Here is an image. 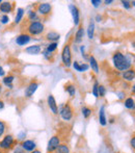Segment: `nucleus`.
<instances>
[{"mask_svg":"<svg viewBox=\"0 0 135 153\" xmlns=\"http://www.w3.org/2000/svg\"><path fill=\"white\" fill-rule=\"evenodd\" d=\"M21 146L24 149L25 152H32L33 150L36 149V143L33 140H25L21 143Z\"/></svg>","mask_w":135,"mask_h":153,"instance_id":"nucleus-10","label":"nucleus"},{"mask_svg":"<svg viewBox=\"0 0 135 153\" xmlns=\"http://www.w3.org/2000/svg\"><path fill=\"white\" fill-rule=\"evenodd\" d=\"M2 92V87H1V85H0V93Z\"/></svg>","mask_w":135,"mask_h":153,"instance_id":"nucleus-50","label":"nucleus"},{"mask_svg":"<svg viewBox=\"0 0 135 153\" xmlns=\"http://www.w3.org/2000/svg\"><path fill=\"white\" fill-rule=\"evenodd\" d=\"M13 153H26L24 151V149L22 148L21 144H17L16 146H14L13 148Z\"/></svg>","mask_w":135,"mask_h":153,"instance_id":"nucleus-31","label":"nucleus"},{"mask_svg":"<svg viewBox=\"0 0 135 153\" xmlns=\"http://www.w3.org/2000/svg\"><path fill=\"white\" fill-rule=\"evenodd\" d=\"M55 153H70V148L67 144H60L55 150Z\"/></svg>","mask_w":135,"mask_h":153,"instance_id":"nucleus-25","label":"nucleus"},{"mask_svg":"<svg viewBox=\"0 0 135 153\" xmlns=\"http://www.w3.org/2000/svg\"><path fill=\"white\" fill-rule=\"evenodd\" d=\"M26 132H25V131L24 130H23V131H21V132H19V134H18V137H17V139H18L19 140V141H25V140H26V139H25V137H26Z\"/></svg>","mask_w":135,"mask_h":153,"instance_id":"nucleus-35","label":"nucleus"},{"mask_svg":"<svg viewBox=\"0 0 135 153\" xmlns=\"http://www.w3.org/2000/svg\"><path fill=\"white\" fill-rule=\"evenodd\" d=\"M2 3V1H1V0H0V4H1Z\"/></svg>","mask_w":135,"mask_h":153,"instance_id":"nucleus-53","label":"nucleus"},{"mask_svg":"<svg viewBox=\"0 0 135 153\" xmlns=\"http://www.w3.org/2000/svg\"><path fill=\"white\" fill-rule=\"evenodd\" d=\"M132 46H133L134 48H135V42H133V43H132Z\"/></svg>","mask_w":135,"mask_h":153,"instance_id":"nucleus-51","label":"nucleus"},{"mask_svg":"<svg viewBox=\"0 0 135 153\" xmlns=\"http://www.w3.org/2000/svg\"><path fill=\"white\" fill-rule=\"evenodd\" d=\"M15 137L13 134H4L0 141V150L1 151H8L13 149L15 145Z\"/></svg>","mask_w":135,"mask_h":153,"instance_id":"nucleus-3","label":"nucleus"},{"mask_svg":"<svg viewBox=\"0 0 135 153\" xmlns=\"http://www.w3.org/2000/svg\"><path fill=\"white\" fill-rule=\"evenodd\" d=\"M117 98L120 99V100H124V99L126 98V93L124 91H121V92H117Z\"/></svg>","mask_w":135,"mask_h":153,"instance_id":"nucleus-39","label":"nucleus"},{"mask_svg":"<svg viewBox=\"0 0 135 153\" xmlns=\"http://www.w3.org/2000/svg\"><path fill=\"white\" fill-rule=\"evenodd\" d=\"M122 77L125 81L127 82H130V81L134 80L135 79V70L134 69H129V70L125 71V72L122 73Z\"/></svg>","mask_w":135,"mask_h":153,"instance_id":"nucleus-14","label":"nucleus"},{"mask_svg":"<svg viewBox=\"0 0 135 153\" xmlns=\"http://www.w3.org/2000/svg\"><path fill=\"white\" fill-rule=\"evenodd\" d=\"M122 4H123V6L126 8V10H130V8H131V2H130V1L123 0V1H122Z\"/></svg>","mask_w":135,"mask_h":153,"instance_id":"nucleus-36","label":"nucleus"},{"mask_svg":"<svg viewBox=\"0 0 135 153\" xmlns=\"http://www.w3.org/2000/svg\"><path fill=\"white\" fill-rule=\"evenodd\" d=\"M14 7V4L10 1H2V3L0 4V12L3 13L4 15H7L8 13H10Z\"/></svg>","mask_w":135,"mask_h":153,"instance_id":"nucleus-13","label":"nucleus"},{"mask_svg":"<svg viewBox=\"0 0 135 153\" xmlns=\"http://www.w3.org/2000/svg\"><path fill=\"white\" fill-rule=\"evenodd\" d=\"M83 36H84V28L79 27V29L76 31V34H75V43H80L83 40Z\"/></svg>","mask_w":135,"mask_h":153,"instance_id":"nucleus-23","label":"nucleus"},{"mask_svg":"<svg viewBox=\"0 0 135 153\" xmlns=\"http://www.w3.org/2000/svg\"><path fill=\"white\" fill-rule=\"evenodd\" d=\"M30 153H42V151H41V150H38V149H35V150H33L32 152H30Z\"/></svg>","mask_w":135,"mask_h":153,"instance_id":"nucleus-48","label":"nucleus"},{"mask_svg":"<svg viewBox=\"0 0 135 153\" xmlns=\"http://www.w3.org/2000/svg\"><path fill=\"white\" fill-rule=\"evenodd\" d=\"M43 54H44V57H45V59H49V61H50L51 57H52V53L48 52V51H47L46 49H45V50L43 51Z\"/></svg>","mask_w":135,"mask_h":153,"instance_id":"nucleus-38","label":"nucleus"},{"mask_svg":"<svg viewBox=\"0 0 135 153\" xmlns=\"http://www.w3.org/2000/svg\"><path fill=\"white\" fill-rule=\"evenodd\" d=\"M112 62L113 66L117 70L121 71V72H125V71L131 69L132 66V61L129 57L128 54H124V53L120 52H115L112 56Z\"/></svg>","mask_w":135,"mask_h":153,"instance_id":"nucleus-1","label":"nucleus"},{"mask_svg":"<svg viewBox=\"0 0 135 153\" xmlns=\"http://www.w3.org/2000/svg\"><path fill=\"white\" fill-rule=\"evenodd\" d=\"M124 105L127 109H134L135 108V100L132 97H128V98L125 99V102H124Z\"/></svg>","mask_w":135,"mask_h":153,"instance_id":"nucleus-22","label":"nucleus"},{"mask_svg":"<svg viewBox=\"0 0 135 153\" xmlns=\"http://www.w3.org/2000/svg\"><path fill=\"white\" fill-rule=\"evenodd\" d=\"M57 46H58V44H57V43H50V44L46 47V50L48 51V52H50V53H53L57 49Z\"/></svg>","mask_w":135,"mask_h":153,"instance_id":"nucleus-29","label":"nucleus"},{"mask_svg":"<svg viewBox=\"0 0 135 153\" xmlns=\"http://www.w3.org/2000/svg\"><path fill=\"white\" fill-rule=\"evenodd\" d=\"M131 5H133L134 7H135V1H132V2H131Z\"/></svg>","mask_w":135,"mask_h":153,"instance_id":"nucleus-49","label":"nucleus"},{"mask_svg":"<svg viewBox=\"0 0 135 153\" xmlns=\"http://www.w3.org/2000/svg\"><path fill=\"white\" fill-rule=\"evenodd\" d=\"M66 92L70 95V97H74L75 94H76V88H75L74 85H66Z\"/></svg>","mask_w":135,"mask_h":153,"instance_id":"nucleus-27","label":"nucleus"},{"mask_svg":"<svg viewBox=\"0 0 135 153\" xmlns=\"http://www.w3.org/2000/svg\"><path fill=\"white\" fill-rule=\"evenodd\" d=\"M58 114L63 121H71L73 119V116H74L73 109L69 103H63L59 106Z\"/></svg>","mask_w":135,"mask_h":153,"instance_id":"nucleus-2","label":"nucleus"},{"mask_svg":"<svg viewBox=\"0 0 135 153\" xmlns=\"http://www.w3.org/2000/svg\"><path fill=\"white\" fill-rule=\"evenodd\" d=\"M80 51H81V54H82V56H84L85 57V53H84V51H85V46H80Z\"/></svg>","mask_w":135,"mask_h":153,"instance_id":"nucleus-41","label":"nucleus"},{"mask_svg":"<svg viewBox=\"0 0 135 153\" xmlns=\"http://www.w3.org/2000/svg\"><path fill=\"white\" fill-rule=\"evenodd\" d=\"M81 113H82V116H83L84 119H89V118L91 116V114H93V111L87 106H82V108H81Z\"/></svg>","mask_w":135,"mask_h":153,"instance_id":"nucleus-26","label":"nucleus"},{"mask_svg":"<svg viewBox=\"0 0 135 153\" xmlns=\"http://www.w3.org/2000/svg\"><path fill=\"white\" fill-rule=\"evenodd\" d=\"M91 3L93 4V6H94V7H96V8H97V7H99V6L101 5L102 1H101V0H91Z\"/></svg>","mask_w":135,"mask_h":153,"instance_id":"nucleus-37","label":"nucleus"},{"mask_svg":"<svg viewBox=\"0 0 135 153\" xmlns=\"http://www.w3.org/2000/svg\"><path fill=\"white\" fill-rule=\"evenodd\" d=\"M89 67L95 73H97V74L99 73V64H98L97 59H96V57L94 55L89 56Z\"/></svg>","mask_w":135,"mask_h":153,"instance_id":"nucleus-19","label":"nucleus"},{"mask_svg":"<svg viewBox=\"0 0 135 153\" xmlns=\"http://www.w3.org/2000/svg\"><path fill=\"white\" fill-rule=\"evenodd\" d=\"M15 80V76H13V75H10V76H5L3 79H2V82H3V85H5L6 87L8 88V89H13V82H14Z\"/></svg>","mask_w":135,"mask_h":153,"instance_id":"nucleus-21","label":"nucleus"},{"mask_svg":"<svg viewBox=\"0 0 135 153\" xmlns=\"http://www.w3.org/2000/svg\"><path fill=\"white\" fill-rule=\"evenodd\" d=\"M24 14H25V10L22 7H19L17 10V14H16V17H15V23L16 24H19V23L22 21L23 17H24Z\"/></svg>","mask_w":135,"mask_h":153,"instance_id":"nucleus-20","label":"nucleus"},{"mask_svg":"<svg viewBox=\"0 0 135 153\" xmlns=\"http://www.w3.org/2000/svg\"><path fill=\"white\" fill-rule=\"evenodd\" d=\"M60 144V137L58 135H53L52 137H50V140L48 141V144H47V151L49 153L55 152V150L57 149V147Z\"/></svg>","mask_w":135,"mask_h":153,"instance_id":"nucleus-6","label":"nucleus"},{"mask_svg":"<svg viewBox=\"0 0 135 153\" xmlns=\"http://www.w3.org/2000/svg\"><path fill=\"white\" fill-rule=\"evenodd\" d=\"M0 153H4L3 151H1V150H0Z\"/></svg>","mask_w":135,"mask_h":153,"instance_id":"nucleus-52","label":"nucleus"},{"mask_svg":"<svg viewBox=\"0 0 135 153\" xmlns=\"http://www.w3.org/2000/svg\"><path fill=\"white\" fill-rule=\"evenodd\" d=\"M45 30V26L42 22L40 21H35V22H30L27 27V31H28L29 36H38V34L43 33Z\"/></svg>","mask_w":135,"mask_h":153,"instance_id":"nucleus-4","label":"nucleus"},{"mask_svg":"<svg viewBox=\"0 0 135 153\" xmlns=\"http://www.w3.org/2000/svg\"><path fill=\"white\" fill-rule=\"evenodd\" d=\"M31 40V36L27 33H22V34H19L18 36L16 38V44L18 46H25L27 45Z\"/></svg>","mask_w":135,"mask_h":153,"instance_id":"nucleus-11","label":"nucleus"},{"mask_svg":"<svg viewBox=\"0 0 135 153\" xmlns=\"http://www.w3.org/2000/svg\"><path fill=\"white\" fill-rule=\"evenodd\" d=\"M131 93H132L133 95H135V83L131 87Z\"/></svg>","mask_w":135,"mask_h":153,"instance_id":"nucleus-46","label":"nucleus"},{"mask_svg":"<svg viewBox=\"0 0 135 153\" xmlns=\"http://www.w3.org/2000/svg\"><path fill=\"white\" fill-rule=\"evenodd\" d=\"M36 10H38V14H40L41 16H47L52 10V5L48 2H43V3L38 4Z\"/></svg>","mask_w":135,"mask_h":153,"instance_id":"nucleus-7","label":"nucleus"},{"mask_svg":"<svg viewBox=\"0 0 135 153\" xmlns=\"http://www.w3.org/2000/svg\"><path fill=\"white\" fill-rule=\"evenodd\" d=\"M112 2H113V0H105L104 3L108 5V4H111V3H112Z\"/></svg>","mask_w":135,"mask_h":153,"instance_id":"nucleus-44","label":"nucleus"},{"mask_svg":"<svg viewBox=\"0 0 135 153\" xmlns=\"http://www.w3.org/2000/svg\"><path fill=\"white\" fill-rule=\"evenodd\" d=\"M130 146H131V147L135 150V135L134 137H132L131 140H130Z\"/></svg>","mask_w":135,"mask_h":153,"instance_id":"nucleus-40","label":"nucleus"},{"mask_svg":"<svg viewBox=\"0 0 135 153\" xmlns=\"http://www.w3.org/2000/svg\"><path fill=\"white\" fill-rule=\"evenodd\" d=\"M61 59L67 68L72 66V53H71L70 45H66L61 51Z\"/></svg>","mask_w":135,"mask_h":153,"instance_id":"nucleus-5","label":"nucleus"},{"mask_svg":"<svg viewBox=\"0 0 135 153\" xmlns=\"http://www.w3.org/2000/svg\"><path fill=\"white\" fill-rule=\"evenodd\" d=\"M5 131H6V123L0 120V137L1 139L5 134Z\"/></svg>","mask_w":135,"mask_h":153,"instance_id":"nucleus-30","label":"nucleus"},{"mask_svg":"<svg viewBox=\"0 0 135 153\" xmlns=\"http://www.w3.org/2000/svg\"><path fill=\"white\" fill-rule=\"evenodd\" d=\"M99 123L101 126H106L107 125V118H106V113H105V106L102 105L100 107V111H99Z\"/></svg>","mask_w":135,"mask_h":153,"instance_id":"nucleus-16","label":"nucleus"},{"mask_svg":"<svg viewBox=\"0 0 135 153\" xmlns=\"http://www.w3.org/2000/svg\"><path fill=\"white\" fill-rule=\"evenodd\" d=\"M3 107H4V102L2 100H0V111L3 109Z\"/></svg>","mask_w":135,"mask_h":153,"instance_id":"nucleus-45","label":"nucleus"},{"mask_svg":"<svg viewBox=\"0 0 135 153\" xmlns=\"http://www.w3.org/2000/svg\"><path fill=\"white\" fill-rule=\"evenodd\" d=\"M47 104H48L49 108L52 111L53 115H57V114H58V105H57L56 100H55L53 95L50 94L48 96V98H47Z\"/></svg>","mask_w":135,"mask_h":153,"instance_id":"nucleus-9","label":"nucleus"},{"mask_svg":"<svg viewBox=\"0 0 135 153\" xmlns=\"http://www.w3.org/2000/svg\"><path fill=\"white\" fill-rule=\"evenodd\" d=\"M60 38V34L56 31H50L47 33L46 39L48 41H50V43H57V41Z\"/></svg>","mask_w":135,"mask_h":153,"instance_id":"nucleus-18","label":"nucleus"},{"mask_svg":"<svg viewBox=\"0 0 135 153\" xmlns=\"http://www.w3.org/2000/svg\"><path fill=\"white\" fill-rule=\"evenodd\" d=\"M8 21H10V17L7 15H2L1 18H0V22L1 24H7Z\"/></svg>","mask_w":135,"mask_h":153,"instance_id":"nucleus-34","label":"nucleus"},{"mask_svg":"<svg viewBox=\"0 0 135 153\" xmlns=\"http://www.w3.org/2000/svg\"><path fill=\"white\" fill-rule=\"evenodd\" d=\"M72 65H73V68L76 71H78V72H85V71H87L89 69V66L87 64H85V62L79 64L78 62L75 61L74 62H72Z\"/></svg>","mask_w":135,"mask_h":153,"instance_id":"nucleus-17","label":"nucleus"},{"mask_svg":"<svg viewBox=\"0 0 135 153\" xmlns=\"http://www.w3.org/2000/svg\"><path fill=\"white\" fill-rule=\"evenodd\" d=\"M86 32H87V36H89V40L94 39V36H95V23H94V21H91V22L89 24Z\"/></svg>","mask_w":135,"mask_h":153,"instance_id":"nucleus-24","label":"nucleus"},{"mask_svg":"<svg viewBox=\"0 0 135 153\" xmlns=\"http://www.w3.org/2000/svg\"><path fill=\"white\" fill-rule=\"evenodd\" d=\"M123 87H124V89H128V87H129V85H128L127 82H124L123 83Z\"/></svg>","mask_w":135,"mask_h":153,"instance_id":"nucleus-47","label":"nucleus"},{"mask_svg":"<svg viewBox=\"0 0 135 153\" xmlns=\"http://www.w3.org/2000/svg\"><path fill=\"white\" fill-rule=\"evenodd\" d=\"M98 94H99V97H104L105 95H106V88H105L104 85H99Z\"/></svg>","mask_w":135,"mask_h":153,"instance_id":"nucleus-33","label":"nucleus"},{"mask_svg":"<svg viewBox=\"0 0 135 153\" xmlns=\"http://www.w3.org/2000/svg\"><path fill=\"white\" fill-rule=\"evenodd\" d=\"M99 82L98 81H95V83H94V85H93V95L96 97V98H98L99 97V94H98V89H99Z\"/></svg>","mask_w":135,"mask_h":153,"instance_id":"nucleus-32","label":"nucleus"},{"mask_svg":"<svg viewBox=\"0 0 135 153\" xmlns=\"http://www.w3.org/2000/svg\"><path fill=\"white\" fill-rule=\"evenodd\" d=\"M28 19L31 21V22H35V21H38V13L34 12V10H29V12H28Z\"/></svg>","mask_w":135,"mask_h":153,"instance_id":"nucleus-28","label":"nucleus"},{"mask_svg":"<svg viewBox=\"0 0 135 153\" xmlns=\"http://www.w3.org/2000/svg\"><path fill=\"white\" fill-rule=\"evenodd\" d=\"M96 21H97V22H101L102 21V16H100V15H97V16H96Z\"/></svg>","mask_w":135,"mask_h":153,"instance_id":"nucleus-43","label":"nucleus"},{"mask_svg":"<svg viewBox=\"0 0 135 153\" xmlns=\"http://www.w3.org/2000/svg\"><path fill=\"white\" fill-rule=\"evenodd\" d=\"M4 74H5V71H4V69L0 66V77H3Z\"/></svg>","mask_w":135,"mask_h":153,"instance_id":"nucleus-42","label":"nucleus"},{"mask_svg":"<svg viewBox=\"0 0 135 153\" xmlns=\"http://www.w3.org/2000/svg\"><path fill=\"white\" fill-rule=\"evenodd\" d=\"M69 8H70L71 15L73 17V21H74L75 26H78L79 23H80V14H79V10L75 4H70L69 5Z\"/></svg>","mask_w":135,"mask_h":153,"instance_id":"nucleus-8","label":"nucleus"},{"mask_svg":"<svg viewBox=\"0 0 135 153\" xmlns=\"http://www.w3.org/2000/svg\"><path fill=\"white\" fill-rule=\"evenodd\" d=\"M38 82H31L30 85H29L28 87L25 89V92H24L25 97H27V98H30V97H32L33 94L36 92V90H38Z\"/></svg>","mask_w":135,"mask_h":153,"instance_id":"nucleus-12","label":"nucleus"},{"mask_svg":"<svg viewBox=\"0 0 135 153\" xmlns=\"http://www.w3.org/2000/svg\"><path fill=\"white\" fill-rule=\"evenodd\" d=\"M41 51H42V48L40 45H32V46H28L25 49V52L30 55H38L41 53Z\"/></svg>","mask_w":135,"mask_h":153,"instance_id":"nucleus-15","label":"nucleus"}]
</instances>
